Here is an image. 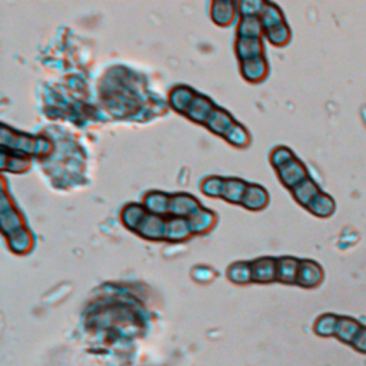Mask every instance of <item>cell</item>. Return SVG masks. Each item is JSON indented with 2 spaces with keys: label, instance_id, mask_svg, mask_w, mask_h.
I'll return each mask as SVG.
<instances>
[{
  "label": "cell",
  "instance_id": "obj_1",
  "mask_svg": "<svg viewBox=\"0 0 366 366\" xmlns=\"http://www.w3.org/2000/svg\"><path fill=\"white\" fill-rule=\"evenodd\" d=\"M362 325L352 318H339L337 323V330L335 335L337 338L344 342V344H351L353 342L355 337L358 335V332L360 330Z\"/></svg>",
  "mask_w": 366,
  "mask_h": 366
},
{
  "label": "cell",
  "instance_id": "obj_2",
  "mask_svg": "<svg viewBox=\"0 0 366 366\" xmlns=\"http://www.w3.org/2000/svg\"><path fill=\"white\" fill-rule=\"evenodd\" d=\"M337 316L334 315H328L323 316L322 319H319V325H322V328H318V334L323 335V337H330V335H335V330H337V323H338Z\"/></svg>",
  "mask_w": 366,
  "mask_h": 366
},
{
  "label": "cell",
  "instance_id": "obj_3",
  "mask_svg": "<svg viewBox=\"0 0 366 366\" xmlns=\"http://www.w3.org/2000/svg\"><path fill=\"white\" fill-rule=\"evenodd\" d=\"M352 346L360 352V353H365L366 355V326H362L360 330L358 332V335L355 337L353 342H352Z\"/></svg>",
  "mask_w": 366,
  "mask_h": 366
}]
</instances>
